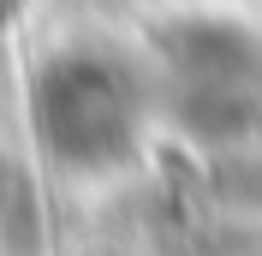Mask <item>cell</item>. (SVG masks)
<instances>
[{
	"instance_id": "cell-1",
	"label": "cell",
	"mask_w": 262,
	"mask_h": 256,
	"mask_svg": "<svg viewBox=\"0 0 262 256\" xmlns=\"http://www.w3.org/2000/svg\"><path fill=\"white\" fill-rule=\"evenodd\" d=\"M36 143L72 179H114L137 161L149 108L131 66L107 48H60L36 66L30 83Z\"/></svg>"
},
{
	"instance_id": "cell-2",
	"label": "cell",
	"mask_w": 262,
	"mask_h": 256,
	"mask_svg": "<svg viewBox=\"0 0 262 256\" xmlns=\"http://www.w3.org/2000/svg\"><path fill=\"white\" fill-rule=\"evenodd\" d=\"M161 101L203 143H232L262 125V42L238 24H179L161 42Z\"/></svg>"
}]
</instances>
